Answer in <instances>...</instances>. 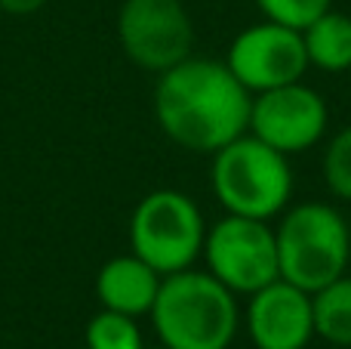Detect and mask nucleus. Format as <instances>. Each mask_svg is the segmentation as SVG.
Here are the masks:
<instances>
[{
    "label": "nucleus",
    "mask_w": 351,
    "mask_h": 349,
    "mask_svg": "<svg viewBox=\"0 0 351 349\" xmlns=\"http://www.w3.org/2000/svg\"><path fill=\"white\" fill-rule=\"evenodd\" d=\"M253 96L225 62L182 59L160 71L154 115L176 146L216 155L250 130Z\"/></svg>",
    "instance_id": "1"
},
{
    "label": "nucleus",
    "mask_w": 351,
    "mask_h": 349,
    "mask_svg": "<svg viewBox=\"0 0 351 349\" xmlns=\"http://www.w3.org/2000/svg\"><path fill=\"white\" fill-rule=\"evenodd\" d=\"M152 319L167 349H228L237 334V303L216 275L182 269L160 278Z\"/></svg>",
    "instance_id": "2"
},
{
    "label": "nucleus",
    "mask_w": 351,
    "mask_h": 349,
    "mask_svg": "<svg viewBox=\"0 0 351 349\" xmlns=\"http://www.w3.org/2000/svg\"><path fill=\"white\" fill-rule=\"evenodd\" d=\"M280 278L305 294L327 288L346 275L351 257V235L339 210L321 201H305L293 207L274 229Z\"/></svg>",
    "instance_id": "3"
},
{
    "label": "nucleus",
    "mask_w": 351,
    "mask_h": 349,
    "mask_svg": "<svg viewBox=\"0 0 351 349\" xmlns=\"http://www.w3.org/2000/svg\"><path fill=\"white\" fill-rule=\"evenodd\" d=\"M213 192L228 214L271 220L293 195L287 155L256 136H237L213 158Z\"/></svg>",
    "instance_id": "4"
},
{
    "label": "nucleus",
    "mask_w": 351,
    "mask_h": 349,
    "mask_svg": "<svg viewBox=\"0 0 351 349\" xmlns=\"http://www.w3.org/2000/svg\"><path fill=\"white\" fill-rule=\"evenodd\" d=\"M204 216L188 195L160 189L145 195L130 220V245L158 275L182 272L204 251Z\"/></svg>",
    "instance_id": "5"
},
{
    "label": "nucleus",
    "mask_w": 351,
    "mask_h": 349,
    "mask_svg": "<svg viewBox=\"0 0 351 349\" xmlns=\"http://www.w3.org/2000/svg\"><path fill=\"white\" fill-rule=\"evenodd\" d=\"M204 254L210 275H216L231 294H256L280 278L278 241L265 220L228 214L206 232Z\"/></svg>",
    "instance_id": "6"
},
{
    "label": "nucleus",
    "mask_w": 351,
    "mask_h": 349,
    "mask_svg": "<svg viewBox=\"0 0 351 349\" xmlns=\"http://www.w3.org/2000/svg\"><path fill=\"white\" fill-rule=\"evenodd\" d=\"M117 37L130 62L160 74L188 59L194 28L182 0H123Z\"/></svg>",
    "instance_id": "7"
},
{
    "label": "nucleus",
    "mask_w": 351,
    "mask_h": 349,
    "mask_svg": "<svg viewBox=\"0 0 351 349\" xmlns=\"http://www.w3.org/2000/svg\"><path fill=\"white\" fill-rule=\"evenodd\" d=\"M225 65L250 93H265L274 87L296 84L308 68L302 31L278 22L250 25L234 37Z\"/></svg>",
    "instance_id": "8"
},
{
    "label": "nucleus",
    "mask_w": 351,
    "mask_h": 349,
    "mask_svg": "<svg viewBox=\"0 0 351 349\" xmlns=\"http://www.w3.org/2000/svg\"><path fill=\"white\" fill-rule=\"evenodd\" d=\"M250 130L256 139L278 148L280 155H296L311 148L327 130V105L321 93L302 80L265 90L253 99Z\"/></svg>",
    "instance_id": "9"
},
{
    "label": "nucleus",
    "mask_w": 351,
    "mask_h": 349,
    "mask_svg": "<svg viewBox=\"0 0 351 349\" xmlns=\"http://www.w3.org/2000/svg\"><path fill=\"white\" fill-rule=\"evenodd\" d=\"M247 328L256 349H305L315 334L311 294L284 278H274L253 294Z\"/></svg>",
    "instance_id": "10"
},
{
    "label": "nucleus",
    "mask_w": 351,
    "mask_h": 349,
    "mask_svg": "<svg viewBox=\"0 0 351 349\" xmlns=\"http://www.w3.org/2000/svg\"><path fill=\"white\" fill-rule=\"evenodd\" d=\"M158 288H160V275L136 254L108 260L96 275L99 303L105 309H111V313H123L133 315V319L142 313H152Z\"/></svg>",
    "instance_id": "11"
},
{
    "label": "nucleus",
    "mask_w": 351,
    "mask_h": 349,
    "mask_svg": "<svg viewBox=\"0 0 351 349\" xmlns=\"http://www.w3.org/2000/svg\"><path fill=\"white\" fill-rule=\"evenodd\" d=\"M308 65L324 71H346L351 68V19L346 12L327 10L302 31Z\"/></svg>",
    "instance_id": "12"
},
{
    "label": "nucleus",
    "mask_w": 351,
    "mask_h": 349,
    "mask_svg": "<svg viewBox=\"0 0 351 349\" xmlns=\"http://www.w3.org/2000/svg\"><path fill=\"white\" fill-rule=\"evenodd\" d=\"M315 334L336 346H351V278L339 275L327 288L311 294Z\"/></svg>",
    "instance_id": "13"
},
{
    "label": "nucleus",
    "mask_w": 351,
    "mask_h": 349,
    "mask_svg": "<svg viewBox=\"0 0 351 349\" xmlns=\"http://www.w3.org/2000/svg\"><path fill=\"white\" fill-rule=\"evenodd\" d=\"M86 349H142V334L133 315L102 309L86 325Z\"/></svg>",
    "instance_id": "14"
},
{
    "label": "nucleus",
    "mask_w": 351,
    "mask_h": 349,
    "mask_svg": "<svg viewBox=\"0 0 351 349\" xmlns=\"http://www.w3.org/2000/svg\"><path fill=\"white\" fill-rule=\"evenodd\" d=\"M324 179L336 198L351 201V124L330 139V148L324 155Z\"/></svg>",
    "instance_id": "15"
},
{
    "label": "nucleus",
    "mask_w": 351,
    "mask_h": 349,
    "mask_svg": "<svg viewBox=\"0 0 351 349\" xmlns=\"http://www.w3.org/2000/svg\"><path fill=\"white\" fill-rule=\"evenodd\" d=\"M256 3H259V10L265 12L268 22L305 31L317 16H324V12L330 10L333 0H256Z\"/></svg>",
    "instance_id": "16"
},
{
    "label": "nucleus",
    "mask_w": 351,
    "mask_h": 349,
    "mask_svg": "<svg viewBox=\"0 0 351 349\" xmlns=\"http://www.w3.org/2000/svg\"><path fill=\"white\" fill-rule=\"evenodd\" d=\"M43 6H47V0H0V10L10 16H31Z\"/></svg>",
    "instance_id": "17"
},
{
    "label": "nucleus",
    "mask_w": 351,
    "mask_h": 349,
    "mask_svg": "<svg viewBox=\"0 0 351 349\" xmlns=\"http://www.w3.org/2000/svg\"><path fill=\"white\" fill-rule=\"evenodd\" d=\"M160 349H167V346H160Z\"/></svg>",
    "instance_id": "18"
}]
</instances>
